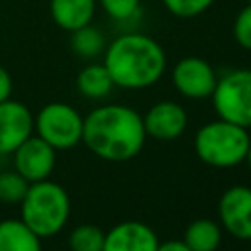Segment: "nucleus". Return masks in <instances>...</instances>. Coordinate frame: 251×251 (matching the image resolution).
<instances>
[{
    "mask_svg": "<svg viewBox=\"0 0 251 251\" xmlns=\"http://www.w3.org/2000/svg\"><path fill=\"white\" fill-rule=\"evenodd\" d=\"M161 2L171 16L180 20L198 18L216 4V0H161Z\"/></svg>",
    "mask_w": 251,
    "mask_h": 251,
    "instance_id": "obj_21",
    "label": "nucleus"
},
{
    "mask_svg": "<svg viewBox=\"0 0 251 251\" xmlns=\"http://www.w3.org/2000/svg\"><path fill=\"white\" fill-rule=\"evenodd\" d=\"M186 124H188L186 110L173 100H163L153 104L143 116L145 133L161 141H171L180 137L182 131L186 129Z\"/></svg>",
    "mask_w": 251,
    "mask_h": 251,
    "instance_id": "obj_11",
    "label": "nucleus"
},
{
    "mask_svg": "<svg viewBox=\"0 0 251 251\" xmlns=\"http://www.w3.org/2000/svg\"><path fill=\"white\" fill-rule=\"evenodd\" d=\"M224 229L237 239H251V188L243 184L229 186L218 204Z\"/></svg>",
    "mask_w": 251,
    "mask_h": 251,
    "instance_id": "obj_9",
    "label": "nucleus"
},
{
    "mask_svg": "<svg viewBox=\"0 0 251 251\" xmlns=\"http://www.w3.org/2000/svg\"><path fill=\"white\" fill-rule=\"evenodd\" d=\"M218 82L216 69L202 57L188 55L176 61L173 67V84L178 94L190 100L210 98Z\"/></svg>",
    "mask_w": 251,
    "mask_h": 251,
    "instance_id": "obj_7",
    "label": "nucleus"
},
{
    "mask_svg": "<svg viewBox=\"0 0 251 251\" xmlns=\"http://www.w3.org/2000/svg\"><path fill=\"white\" fill-rule=\"evenodd\" d=\"M182 241L192 251H216L222 243V229L214 220H194L186 227Z\"/></svg>",
    "mask_w": 251,
    "mask_h": 251,
    "instance_id": "obj_16",
    "label": "nucleus"
},
{
    "mask_svg": "<svg viewBox=\"0 0 251 251\" xmlns=\"http://www.w3.org/2000/svg\"><path fill=\"white\" fill-rule=\"evenodd\" d=\"M20 214L24 224L41 239L53 237L65 227L71 216V200L59 182L49 178L29 182L27 192L20 202Z\"/></svg>",
    "mask_w": 251,
    "mask_h": 251,
    "instance_id": "obj_3",
    "label": "nucleus"
},
{
    "mask_svg": "<svg viewBox=\"0 0 251 251\" xmlns=\"http://www.w3.org/2000/svg\"><path fill=\"white\" fill-rule=\"evenodd\" d=\"M33 135V114L18 100L0 102V155L14 153V149Z\"/></svg>",
    "mask_w": 251,
    "mask_h": 251,
    "instance_id": "obj_10",
    "label": "nucleus"
},
{
    "mask_svg": "<svg viewBox=\"0 0 251 251\" xmlns=\"http://www.w3.org/2000/svg\"><path fill=\"white\" fill-rule=\"evenodd\" d=\"M69 247L71 251H102L104 231L92 224L76 226L69 235Z\"/></svg>",
    "mask_w": 251,
    "mask_h": 251,
    "instance_id": "obj_18",
    "label": "nucleus"
},
{
    "mask_svg": "<svg viewBox=\"0 0 251 251\" xmlns=\"http://www.w3.org/2000/svg\"><path fill=\"white\" fill-rule=\"evenodd\" d=\"M249 141V129L218 118L196 131L194 151L202 163L227 169L245 161Z\"/></svg>",
    "mask_w": 251,
    "mask_h": 251,
    "instance_id": "obj_4",
    "label": "nucleus"
},
{
    "mask_svg": "<svg viewBox=\"0 0 251 251\" xmlns=\"http://www.w3.org/2000/svg\"><path fill=\"white\" fill-rule=\"evenodd\" d=\"M96 6V0H49V14L57 27L71 33L92 24Z\"/></svg>",
    "mask_w": 251,
    "mask_h": 251,
    "instance_id": "obj_13",
    "label": "nucleus"
},
{
    "mask_svg": "<svg viewBox=\"0 0 251 251\" xmlns=\"http://www.w3.org/2000/svg\"><path fill=\"white\" fill-rule=\"evenodd\" d=\"M157 233L137 220H126L104 233L102 251H157Z\"/></svg>",
    "mask_w": 251,
    "mask_h": 251,
    "instance_id": "obj_12",
    "label": "nucleus"
},
{
    "mask_svg": "<svg viewBox=\"0 0 251 251\" xmlns=\"http://www.w3.org/2000/svg\"><path fill=\"white\" fill-rule=\"evenodd\" d=\"M14 171H18L27 182L49 178L55 169L57 151L37 135H29L14 149Z\"/></svg>",
    "mask_w": 251,
    "mask_h": 251,
    "instance_id": "obj_8",
    "label": "nucleus"
},
{
    "mask_svg": "<svg viewBox=\"0 0 251 251\" xmlns=\"http://www.w3.org/2000/svg\"><path fill=\"white\" fill-rule=\"evenodd\" d=\"M245 163L249 165V169H251V141H249V147H247V155H245Z\"/></svg>",
    "mask_w": 251,
    "mask_h": 251,
    "instance_id": "obj_25",
    "label": "nucleus"
},
{
    "mask_svg": "<svg viewBox=\"0 0 251 251\" xmlns=\"http://www.w3.org/2000/svg\"><path fill=\"white\" fill-rule=\"evenodd\" d=\"M71 49L82 59H94L104 53L106 37L98 27L88 24L71 31Z\"/></svg>",
    "mask_w": 251,
    "mask_h": 251,
    "instance_id": "obj_17",
    "label": "nucleus"
},
{
    "mask_svg": "<svg viewBox=\"0 0 251 251\" xmlns=\"http://www.w3.org/2000/svg\"><path fill=\"white\" fill-rule=\"evenodd\" d=\"M29 182L18 171H0V202L20 204L27 192Z\"/></svg>",
    "mask_w": 251,
    "mask_h": 251,
    "instance_id": "obj_19",
    "label": "nucleus"
},
{
    "mask_svg": "<svg viewBox=\"0 0 251 251\" xmlns=\"http://www.w3.org/2000/svg\"><path fill=\"white\" fill-rule=\"evenodd\" d=\"M231 33H233V39L239 47L251 51V4H245L235 14Z\"/></svg>",
    "mask_w": 251,
    "mask_h": 251,
    "instance_id": "obj_22",
    "label": "nucleus"
},
{
    "mask_svg": "<svg viewBox=\"0 0 251 251\" xmlns=\"http://www.w3.org/2000/svg\"><path fill=\"white\" fill-rule=\"evenodd\" d=\"M84 118L71 104L49 102L33 116V131L55 151L71 149L82 141Z\"/></svg>",
    "mask_w": 251,
    "mask_h": 251,
    "instance_id": "obj_6",
    "label": "nucleus"
},
{
    "mask_svg": "<svg viewBox=\"0 0 251 251\" xmlns=\"http://www.w3.org/2000/svg\"><path fill=\"white\" fill-rule=\"evenodd\" d=\"M108 18L120 24L133 22L141 16V0H96Z\"/></svg>",
    "mask_w": 251,
    "mask_h": 251,
    "instance_id": "obj_20",
    "label": "nucleus"
},
{
    "mask_svg": "<svg viewBox=\"0 0 251 251\" xmlns=\"http://www.w3.org/2000/svg\"><path fill=\"white\" fill-rule=\"evenodd\" d=\"M145 137L143 118L124 104L98 106L82 122V143L104 161L124 163L137 157Z\"/></svg>",
    "mask_w": 251,
    "mask_h": 251,
    "instance_id": "obj_1",
    "label": "nucleus"
},
{
    "mask_svg": "<svg viewBox=\"0 0 251 251\" xmlns=\"http://www.w3.org/2000/svg\"><path fill=\"white\" fill-rule=\"evenodd\" d=\"M210 98L220 120L251 127V69H231L218 76Z\"/></svg>",
    "mask_w": 251,
    "mask_h": 251,
    "instance_id": "obj_5",
    "label": "nucleus"
},
{
    "mask_svg": "<svg viewBox=\"0 0 251 251\" xmlns=\"http://www.w3.org/2000/svg\"><path fill=\"white\" fill-rule=\"evenodd\" d=\"M243 2H245V4H251V0H243Z\"/></svg>",
    "mask_w": 251,
    "mask_h": 251,
    "instance_id": "obj_26",
    "label": "nucleus"
},
{
    "mask_svg": "<svg viewBox=\"0 0 251 251\" xmlns=\"http://www.w3.org/2000/svg\"><path fill=\"white\" fill-rule=\"evenodd\" d=\"M157 251H192L184 241H165V243H159Z\"/></svg>",
    "mask_w": 251,
    "mask_h": 251,
    "instance_id": "obj_24",
    "label": "nucleus"
},
{
    "mask_svg": "<svg viewBox=\"0 0 251 251\" xmlns=\"http://www.w3.org/2000/svg\"><path fill=\"white\" fill-rule=\"evenodd\" d=\"M102 63L114 86L126 90L149 88L167 71V55L161 43L139 31H127L112 39L104 49Z\"/></svg>",
    "mask_w": 251,
    "mask_h": 251,
    "instance_id": "obj_2",
    "label": "nucleus"
},
{
    "mask_svg": "<svg viewBox=\"0 0 251 251\" xmlns=\"http://www.w3.org/2000/svg\"><path fill=\"white\" fill-rule=\"evenodd\" d=\"M0 251H41V237L22 218H8L0 222Z\"/></svg>",
    "mask_w": 251,
    "mask_h": 251,
    "instance_id": "obj_14",
    "label": "nucleus"
},
{
    "mask_svg": "<svg viewBox=\"0 0 251 251\" xmlns=\"http://www.w3.org/2000/svg\"><path fill=\"white\" fill-rule=\"evenodd\" d=\"M76 88L84 98L100 100L112 92L114 80L104 63H88L76 75Z\"/></svg>",
    "mask_w": 251,
    "mask_h": 251,
    "instance_id": "obj_15",
    "label": "nucleus"
},
{
    "mask_svg": "<svg viewBox=\"0 0 251 251\" xmlns=\"http://www.w3.org/2000/svg\"><path fill=\"white\" fill-rule=\"evenodd\" d=\"M12 94V76L10 73L0 65V102L8 100Z\"/></svg>",
    "mask_w": 251,
    "mask_h": 251,
    "instance_id": "obj_23",
    "label": "nucleus"
}]
</instances>
